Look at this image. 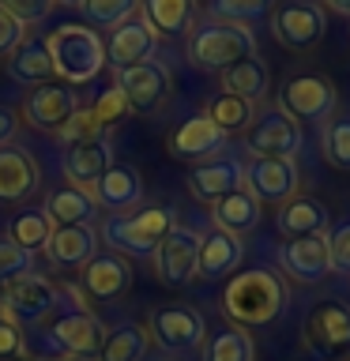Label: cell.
Listing matches in <instances>:
<instances>
[{
  "label": "cell",
  "instance_id": "cell-8",
  "mask_svg": "<svg viewBox=\"0 0 350 361\" xmlns=\"http://www.w3.org/2000/svg\"><path fill=\"white\" fill-rule=\"evenodd\" d=\"M147 338H151L158 350L185 354V350L203 346V338H207V324H203V316L196 309H188V305H162V309L151 312Z\"/></svg>",
  "mask_w": 350,
  "mask_h": 361
},
{
  "label": "cell",
  "instance_id": "cell-33",
  "mask_svg": "<svg viewBox=\"0 0 350 361\" xmlns=\"http://www.w3.org/2000/svg\"><path fill=\"white\" fill-rule=\"evenodd\" d=\"M203 361H256V346H253V335L245 327H219L207 346H203Z\"/></svg>",
  "mask_w": 350,
  "mask_h": 361
},
{
  "label": "cell",
  "instance_id": "cell-13",
  "mask_svg": "<svg viewBox=\"0 0 350 361\" xmlns=\"http://www.w3.org/2000/svg\"><path fill=\"white\" fill-rule=\"evenodd\" d=\"M245 151L253 158H294L301 151V124L282 109H267L245 128Z\"/></svg>",
  "mask_w": 350,
  "mask_h": 361
},
{
  "label": "cell",
  "instance_id": "cell-24",
  "mask_svg": "<svg viewBox=\"0 0 350 361\" xmlns=\"http://www.w3.org/2000/svg\"><path fill=\"white\" fill-rule=\"evenodd\" d=\"M98 252V230L95 226H53L49 245H45V256L53 259L56 267H87Z\"/></svg>",
  "mask_w": 350,
  "mask_h": 361
},
{
  "label": "cell",
  "instance_id": "cell-42",
  "mask_svg": "<svg viewBox=\"0 0 350 361\" xmlns=\"http://www.w3.org/2000/svg\"><path fill=\"white\" fill-rule=\"evenodd\" d=\"M53 0H0V11H8L11 19H19L23 27H30V23H42L49 16Z\"/></svg>",
  "mask_w": 350,
  "mask_h": 361
},
{
  "label": "cell",
  "instance_id": "cell-30",
  "mask_svg": "<svg viewBox=\"0 0 350 361\" xmlns=\"http://www.w3.org/2000/svg\"><path fill=\"white\" fill-rule=\"evenodd\" d=\"M267 83H271V75H267L264 61H256V56H245V61H237L234 68L222 72V90L245 102H260L267 94Z\"/></svg>",
  "mask_w": 350,
  "mask_h": 361
},
{
  "label": "cell",
  "instance_id": "cell-22",
  "mask_svg": "<svg viewBox=\"0 0 350 361\" xmlns=\"http://www.w3.org/2000/svg\"><path fill=\"white\" fill-rule=\"evenodd\" d=\"M83 290L95 301H117L132 290V264L117 252H95L83 267Z\"/></svg>",
  "mask_w": 350,
  "mask_h": 361
},
{
  "label": "cell",
  "instance_id": "cell-4",
  "mask_svg": "<svg viewBox=\"0 0 350 361\" xmlns=\"http://www.w3.org/2000/svg\"><path fill=\"white\" fill-rule=\"evenodd\" d=\"M174 211L169 207H143L128 214H106L98 237L109 245V252L124 259H147L155 256V248L162 245V237L174 230Z\"/></svg>",
  "mask_w": 350,
  "mask_h": 361
},
{
  "label": "cell",
  "instance_id": "cell-47",
  "mask_svg": "<svg viewBox=\"0 0 350 361\" xmlns=\"http://www.w3.org/2000/svg\"><path fill=\"white\" fill-rule=\"evenodd\" d=\"M53 4H68V8H79L83 0H53Z\"/></svg>",
  "mask_w": 350,
  "mask_h": 361
},
{
  "label": "cell",
  "instance_id": "cell-38",
  "mask_svg": "<svg viewBox=\"0 0 350 361\" xmlns=\"http://www.w3.org/2000/svg\"><path fill=\"white\" fill-rule=\"evenodd\" d=\"M324 158L339 169H350V117H339L324 132Z\"/></svg>",
  "mask_w": 350,
  "mask_h": 361
},
{
  "label": "cell",
  "instance_id": "cell-18",
  "mask_svg": "<svg viewBox=\"0 0 350 361\" xmlns=\"http://www.w3.org/2000/svg\"><path fill=\"white\" fill-rule=\"evenodd\" d=\"M226 147V132L215 128V124L203 117V113H196V117L181 121L174 132H169V154L181 158V162H207V158H215Z\"/></svg>",
  "mask_w": 350,
  "mask_h": 361
},
{
  "label": "cell",
  "instance_id": "cell-37",
  "mask_svg": "<svg viewBox=\"0 0 350 361\" xmlns=\"http://www.w3.org/2000/svg\"><path fill=\"white\" fill-rule=\"evenodd\" d=\"M143 0H83V16L95 23V27H121L124 19H132L140 11Z\"/></svg>",
  "mask_w": 350,
  "mask_h": 361
},
{
  "label": "cell",
  "instance_id": "cell-40",
  "mask_svg": "<svg viewBox=\"0 0 350 361\" xmlns=\"http://www.w3.org/2000/svg\"><path fill=\"white\" fill-rule=\"evenodd\" d=\"M90 117H95V124L106 132V128H113V124H121L124 117H128V102H124V94L113 87V90H106V94L95 102V106H90Z\"/></svg>",
  "mask_w": 350,
  "mask_h": 361
},
{
  "label": "cell",
  "instance_id": "cell-23",
  "mask_svg": "<svg viewBox=\"0 0 350 361\" xmlns=\"http://www.w3.org/2000/svg\"><path fill=\"white\" fill-rule=\"evenodd\" d=\"M38 162L23 147H0V203H23L38 192Z\"/></svg>",
  "mask_w": 350,
  "mask_h": 361
},
{
  "label": "cell",
  "instance_id": "cell-34",
  "mask_svg": "<svg viewBox=\"0 0 350 361\" xmlns=\"http://www.w3.org/2000/svg\"><path fill=\"white\" fill-rule=\"evenodd\" d=\"M203 117H207L215 128H222L226 135H230V132H245L248 124H253V102H245V98H237V94H226V90H219V94L207 102Z\"/></svg>",
  "mask_w": 350,
  "mask_h": 361
},
{
  "label": "cell",
  "instance_id": "cell-15",
  "mask_svg": "<svg viewBox=\"0 0 350 361\" xmlns=\"http://www.w3.org/2000/svg\"><path fill=\"white\" fill-rule=\"evenodd\" d=\"M279 267L301 286H316L332 275V256H327V233L294 237L279 245Z\"/></svg>",
  "mask_w": 350,
  "mask_h": 361
},
{
  "label": "cell",
  "instance_id": "cell-19",
  "mask_svg": "<svg viewBox=\"0 0 350 361\" xmlns=\"http://www.w3.org/2000/svg\"><path fill=\"white\" fill-rule=\"evenodd\" d=\"M90 196H95V207L109 211V214H128L132 207H140L143 203V177L135 166H117L113 162L102 180L95 188H90Z\"/></svg>",
  "mask_w": 350,
  "mask_h": 361
},
{
  "label": "cell",
  "instance_id": "cell-31",
  "mask_svg": "<svg viewBox=\"0 0 350 361\" xmlns=\"http://www.w3.org/2000/svg\"><path fill=\"white\" fill-rule=\"evenodd\" d=\"M140 11L155 34H185L196 16V0H143Z\"/></svg>",
  "mask_w": 350,
  "mask_h": 361
},
{
  "label": "cell",
  "instance_id": "cell-1",
  "mask_svg": "<svg viewBox=\"0 0 350 361\" xmlns=\"http://www.w3.org/2000/svg\"><path fill=\"white\" fill-rule=\"evenodd\" d=\"M102 343H106V327L90 309H72L68 301L56 305L49 324L27 327L23 331V357L30 361H95Z\"/></svg>",
  "mask_w": 350,
  "mask_h": 361
},
{
  "label": "cell",
  "instance_id": "cell-29",
  "mask_svg": "<svg viewBox=\"0 0 350 361\" xmlns=\"http://www.w3.org/2000/svg\"><path fill=\"white\" fill-rule=\"evenodd\" d=\"M8 72H11L16 83H27V87L49 83L53 79V61H49V49H45V38H23V45L8 61Z\"/></svg>",
  "mask_w": 350,
  "mask_h": 361
},
{
  "label": "cell",
  "instance_id": "cell-36",
  "mask_svg": "<svg viewBox=\"0 0 350 361\" xmlns=\"http://www.w3.org/2000/svg\"><path fill=\"white\" fill-rule=\"evenodd\" d=\"M271 8H275V0H211V19L248 27V23L264 19Z\"/></svg>",
  "mask_w": 350,
  "mask_h": 361
},
{
  "label": "cell",
  "instance_id": "cell-44",
  "mask_svg": "<svg viewBox=\"0 0 350 361\" xmlns=\"http://www.w3.org/2000/svg\"><path fill=\"white\" fill-rule=\"evenodd\" d=\"M0 357H23V327L0 320Z\"/></svg>",
  "mask_w": 350,
  "mask_h": 361
},
{
  "label": "cell",
  "instance_id": "cell-12",
  "mask_svg": "<svg viewBox=\"0 0 350 361\" xmlns=\"http://www.w3.org/2000/svg\"><path fill=\"white\" fill-rule=\"evenodd\" d=\"M196 256H200V233L188 230V226H174L151 256L158 282L169 290L188 286V282L196 279Z\"/></svg>",
  "mask_w": 350,
  "mask_h": 361
},
{
  "label": "cell",
  "instance_id": "cell-16",
  "mask_svg": "<svg viewBox=\"0 0 350 361\" xmlns=\"http://www.w3.org/2000/svg\"><path fill=\"white\" fill-rule=\"evenodd\" d=\"M79 109V90L64 87V83H42L34 87L27 102H23V117H27L34 128H45V132H61L72 113Z\"/></svg>",
  "mask_w": 350,
  "mask_h": 361
},
{
  "label": "cell",
  "instance_id": "cell-11",
  "mask_svg": "<svg viewBox=\"0 0 350 361\" xmlns=\"http://www.w3.org/2000/svg\"><path fill=\"white\" fill-rule=\"evenodd\" d=\"M241 188L256 196V203H286L298 196V162L294 158H248L241 162Z\"/></svg>",
  "mask_w": 350,
  "mask_h": 361
},
{
  "label": "cell",
  "instance_id": "cell-43",
  "mask_svg": "<svg viewBox=\"0 0 350 361\" xmlns=\"http://www.w3.org/2000/svg\"><path fill=\"white\" fill-rule=\"evenodd\" d=\"M27 38V27L19 19H11L8 11H0V56H11Z\"/></svg>",
  "mask_w": 350,
  "mask_h": 361
},
{
  "label": "cell",
  "instance_id": "cell-27",
  "mask_svg": "<svg viewBox=\"0 0 350 361\" xmlns=\"http://www.w3.org/2000/svg\"><path fill=\"white\" fill-rule=\"evenodd\" d=\"M45 214H49L53 226H95V196L87 188L76 185H56L49 196H45Z\"/></svg>",
  "mask_w": 350,
  "mask_h": 361
},
{
  "label": "cell",
  "instance_id": "cell-17",
  "mask_svg": "<svg viewBox=\"0 0 350 361\" xmlns=\"http://www.w3.org/2000/svg\"><path fill=\"white\" fill-rule=\"evenodd\" d=\"M155 49H158V34L147 27L143 16H132L121 27H113L109 42H106V64L113 72L117 68H135V64L155 61Z\"/></svg>",
  "mask_w": 350,
  "mask_h": 361
},
{
  "label": "cell",
  "instance_id": "cell-28",
  "mask_svg": "<svg viewBox=\"0 0 350 361\" xmlns=\"http://www.w3.org/2000/svg\"><path fill=\"white\" fill-rule=\"evenodd\" d=\"M211 219H215V230L245 237L260 226V203L248 188H237L230 196H222L219 203H211Z\"/></svg>",
  "mask_w": 350,
  "mask_h": 361
},
{
  "label": "cell",
  "instance_id": "cell-7",
  "mask_svg": "<svg viewBox=\"0 0 350 361\" xmlns=\"http://www.w3.org/2000/svg\"><path fill=\"white\" fill-rule=\"evenodd\" d=\"M335 102H339L335 83L327 75H316V72L290 75L279 90V109L290 121H327Z\"/></svg>",
  "mask_w": 350,
  "mask_h": 361
},
{
  "label": "cell",
  "instance_id": "cell-21",
  "mask_svg": "<svg viewBox=\"0 0 350 361\" xmlns=\"http://www.w3.org/2000/svg\"><path fill=\"white\" fill-rule=\"evenodd\" d=\"M109 166H113V143L106 140V135L72 143L64 151V177H68V185H76V188H87L90 192Z\"/></svg>",
  "mask_w": 350,
  "mask_h": 361
},
{
  "label": "cell",
  "instance_id": "cell-3",
  "mask_svg": "<svg viewBox=\"0 0 350 361\" xmlns=\"http://www.w3.org/2000/svg\"><path fill=\"white\" fill-rule=\"evenodd\" d=\"M45 49L53 61V75H61L64 87L72 90L87 87L106 68V42L98 38V30L83 27V23H61L45 38Z\"/></svg>",
  "mask_w": 350,
  "mask_h": 361
},
{
  "label": "cell",
  "instance_id": "cell-32",
  "mask_svg": "<svg viewBox=\"0 0 350 361\" xmlns=\"http://www.w3.org/2000/svg\"><path fill=\"white\" fill-rule=\"evenodd\" d=\"M147 346H151L147 327L121 324V327H113V331H106V343H102V350H98V361H143Z\"/></svg>",
  "mask_w": 350,
  "mask_h": 361
},
{
  "label": "cell",
  "instance_id": "cell-5",
  "mask_svg": "<svg viewBox=\"0 0 350 361\" xmlns=\"http://www.w3.org/2000/svg\"><path fill=\"white\" fill-rule=\"evenodd\" d=\"M245 56H256V38L248 27H237V23L207 19L188 38V61L203 72H226Z\"/></svg>",
  "mask_w": 350,
  "mask_h": 361
},
{
  "label": "cell",
  "instance_id": "cell-46",
  "mask_svg": "<svg viewBox=\"0 0 350 361\" xmlns=\"http://www.w3.org/2000/svg\"><path fill=\"white\" fill-rule=\"evenodd\" d=\"M324 4L332 8L335 16H346V19H350V0H324Z\"/></svg>",
  "mask_w": 350,
  "mask_h": 361
},
{
  "label": "cell",
  "instance_id": "cell-10",
  "mask_svg": "<svg viewBox=\"0 0 350 361\" xmlns=\"http://www.w3.org/2000/svg\"><path fill=\"white\" fill-rule=\"evenodd\" d=\"M271 34H275L279 45H286L294 53H305V49H313V45L324 42L327 16H324L320 4H313V0H290V4L275 8V16H271Z\"/></svg>",
  "mask_w": 350,
  "mask_h": 361
},
{
  "label": "cell",
  "instance_id": "cell-45",
  "mask_svg": "<svg viewBox=\"0 0 350 361\" xmlns=\"http://www.w3.org/2000/svg\"><path fill=\"white\" fill-rule=\"evenodd\" d=\"M16 128H19V117H16L11 109L0 106V147H8V143H11V135H16Z\"/></svg>",
  "mask_w": 350,
  "mask_h": 361
},
{
  "label": "cell",
  "instance_id": "cell-9",
  "mask_svg": "<svg viewBox=\"0 0 350 361\" xmlns=\"http://www.w3.org/2000/svg\"><path fill=\"white\" fill-rule=\"evenodd\" d=\"M305 346L320 357L350 354V305L346 301H316L305 316Z\"/></svg>",
  "mask_w": 350,
  "mask_h": 361
},
{
  "label": "cell",
  "instance_id": "cell-2",
  "mask_svg": "<svg viewBox=\"0 0 350 361\" xmlns=\"http://www.w3.org/2000/svg\"><path fill=\"white\" fill-rule=\"evenodd\" d=\"M286 301H290L286 282L267 267L241 271L222 290V312L234 320V327H267L271 320L282 316Z\"/></svg>",
  "mask_w": 350,
  "mask_h": 361
},
{
  "label": "cell",
  "instance_id": "cell-20",
  "mask_svg": "<svg viewBox=\"0 0 350 361\" xmlns=\"http://www.w3.org/2000/svg\"><path fill=\"white\" fill-rule=\"evenodd\" d=\"M237 188H241V162L230 154H215L207 162L192 166V173H188V192L200 203H207V207Z\"/></svg>",
  "mask_w": 350,
  "mask_h": 361
},
{
  "label": "cell",
  "instance_id": "cell-14",
  "mask_svg": "<svg viewBox=\"0 0 350 361\" xmlns=\"http://www.w3.org/2000/svg\"><path fill=\"white\" fill-rule=\"evenodd\" d=\"M117 87L124 102H128V113H155L169 94V68L162 61H147L135 68H117Z\"/></svg>",
  "mask_w": 350,
  "mask_h": 361
},
{
  "label": "cell",
  "instance_id": "cell-26",
  "mask_svg": "<svg viewBox=\"0 0 350 361\" xmlns=\"http://www.w3.org/2000/svg\"><path fill=\"white\" fill-rule=\"evenodd\" d=\"M327 207L320 200H313V196H294L286 200L279 207V233L286 237V241H294V237H313V233H327Z\"/></svg>",
  "mask_w": 350,
  "mask_h": 361
},
{
  "label": "cell",
  "instance_id": "cell-35",
  "mask_svg": "<svg viewBox=\"0 0 350 361\" xmlns=\"http://www.w3.org/2000/svg\"><path fill=\"white\" fill-rule=\"evenodd\" d=\"M49 233H53V222L42 207L19 211L8 226V241H16L19 248H27V252H42V248L49 245Z\"/></svg>",
  "mask_w": 350,
  "mask_h": 361
},
{
  "label": "cell",
  "instance_id": "cell-6",
  "mask_svg": "<svg viewBox=\"0 0 350 361\" xmlns=\"http://www.w3.org/2000/svg\"><path fill=\"white\" fill-rule=\"evenodd\" d=\"M56 305H61L56 282H49L38 271H27V275L11 279L0 290V320H11L19 327H38L56 312Z\"/></svg>",
  "mask_w": 350,
  "mask_h": 361
},
{
  "label": "cell",
  "instance_id": "cell-25",
  "mask_svg": "<svg viewBox=\"0 0 350 361\" xmlns=\"http://www.w3.org/2000/svg\"><path fill=\"white\" fill-rule=\"evenodd\" d=\"M245 256V245L241 237L234 233H222V230H211V233H200V256H196V275L200 279H226L230 271L241 264Z\"/></svg>",
  "mask_w": 350,
  "mask_h": 361
},
{
  "label": "cell",
  "instance_id": "cell-39",
  "mask_svg": "<svg viewBox=\"0 0 350 361\" xmlns=\"http://www.w3.org/2000/svg\"><path fill=\"white\" fill-rule=\"evenodd\" d=\"M27 271H34V252L19 248L16 241H8V237H0V290H4L11 279L27 275Z\"/></svg>",
  "mask_w": 350,
  "mask_h": 361
},
{
  "label": "cell",
  "instance_id": "cell-41",
  "mask_svg": "<svg viewBox=\"0 0 350 361\" xmlns=\"http://www.w3.org/2000/svg\"><path fill=\"white\" fill-rule=\"evenodd\" d=\"M327 256H332V271L350 275V219L335 222L327 230Z\"/></svg>",
  "mask_w": 350,
  "mask_h": 361
}]
</instances>
